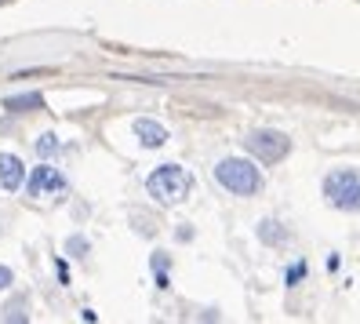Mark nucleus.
Returning a JSON list of instances; mask_svg holds the SVG:
<instances>
[{"mask_svg": "<svg viewBox=\"0 0 360 324\" xmlns=\"http://www.w3.org/2000/svg\"><path fill=\"white\" fill-rule=\"evenodd\" d=\"M215 179L229 189V193H237V197H255V193L262 189V175H259V168L244 161V157H226L215 164Z\"/></svg>", "mask_w": 360, "mask_h": 324, "instance_id": "2", "label": "nucleus"}, {"mask_svg": "<svg viewBox=\"0 0 360 324\" xmlns=\"http://www.w3.org/2000/svg\"><path fill=\"white\" fill-rule=\"evenodd\" d=\"M302 277H306V263H291V266H288V277H284V280H288V288H295V285H299Z\"/></svg>", "mask_w": 360, "mask_h": 324, "instance_id": "10", "label": "nucleus"}, {"mask_svg": "<svg viewBox=\"0 0 360 324\" xmlns=\"http://www.w3.org/2000/svg\"><path fill=\"white\" fill-rule=\"evenodd\" d=\"M324 201L338 211H360V171L338 168L324 175Z\"/></svg>", "mask_w": 360, "mask_h": 324, "instance_id": "3", "label": "nucleus"}, {"mask_svg": "<svg viewBox=\"0 0 360 324\" xmlns=\"http://www.w3.org/2000/svg\"><path fill=\"white\" fill-rule=\"evenodd\" d=\"M146 189H150V197L157 204H182L189 193H193V175H189L186 168L179 164H160L150 179H146Z\"/></svg>", "mask_w": 360, "mask_h": 324, "instance_id": "1", "label": "nucleus"}, {"mask_svg": "<svg viewBox=\"0 0 360 324\" xmlns=\"http://www.w3.org/2000/svg\"><path fill=\"white\" fill-rule=\"evenodd\" d=\"M26 189H30V197H37V201L62 197V193H66V179H62V171H58V168L40 164V168H33V171H30Z\"/></svg>", "mask_w": 360, "mask_h": 324, "instance_id": "5", "label": "nucleus"}, {"mask_svg": "<svg viewBox=\"0 0 360 324\" xmlns=\"http://www.w3.org/2000/svg\"><path fill=\"white\" fill-rule=\"evenodd\" d=\"M22 310H26V299H18V302H11V306H8L4 313H8V320H26V313H22Z\"/></svg>", "mask_w": 360, "mask_h": 324, "instance_id": "11", "label": "nucleus"}, {"mask_svg": "<svg viewBox=\"0 0 360 324\" xmlns=\"http://www.w3.org/2000/svg\"><path fill=\"white\" fill-rule=\"evenodd\" d=\"M70 251L84 255V251H88V241H84V237H73V241H70Z\"/></svg>", "mask_w": 360, "mask_h": 324, "instance_id": "13", "label": "nucleus"}, {"mask_svg": "<svg viewBox=\"0 0 360 324\" xmlns=\"http://www.w3.org/2000/svg\"><path fill=\"white\" fill-rule=\"evenodd\" d=\"M277 226H281V223H273V219L259 223V241H262V244H284V241H288V233L277 230Z\"/></svg>", "mask_w": 360, "mask_h": 324, "instance_id": "9", "label": "nucleus"}, {"mask_svg": "<svg viewBox=\"0 0 360 324\" xmlns=\"http://www.w3.org/2000/svg\"><path fill=\"white\" fill-rule=\"evenodd\" d=\"M22 179H26L22 161H18L15 154L0 157V186H4V189H18V186H22Z\"/></svg>", "mask_w": 360, "mask_h": 324, "instance_id": "7", "label": "nucleus"}, {"mask_svg": "<svg viewBox=\"0 0 360 324\" xmlns=\"http://www.w3.org/2000/svg\"><path fill=\"white\" fill-rule=\"evenodd\" d=\"M37 149H40V154H51V149H58V139L55 135H40L37 139Z\"/></svg>", "mask_w": 360, "mask_h": 324, "instance_id": "12", "label": "nucleus"}, {"mask_svg": "<svg viewBox=\"0 0 360 324\" xmlns=\"http://www.w3.org/2000/svg\"><path fill=\"white\" fill-rule=\"evenodd\" d=\"M131 132H135V139H139L146 149H157V146L167 142V127L157 124V120H150V117H139V120L131 124Z\"/></svg>", "mask_w": 360, "mask_h": 324, "instance_id": "6", "label": "nucleus"}, {"mask_svg": "<svg viewBox=\"0 0 360 324\" xmlns=\"http://www.w3.org/2000/svg\"><path fill=\"white\" fill-rule=\"evenodd\" d=\"M248 149L255 154L262 164H281L288 154H291V142L288 135L281 132H255V135H248Z\"/></svg>", "mask_w": 360, "mask_h": 324, "instance_id": "4", "label": "nucleus"}, {"mask_svg": "<svg viewBox=\"0 0 360 324\" xmlns=\"http://www.w3.org/2000/svg\"><path fill=\"white\" fill-rule=\"evenodd\" d=\"M11 280H15V277H11V270H8V266H0V292L11 288Z\"/></svg>", "mask_w": 360, "mask_h": 324, "instance_id": "14", "label": "nucleus"}, {"mask_svg": "<svg viewBox=\"0 0 360 324\" xmlns=\"http://www.w3.org/2000/svg\"><path fill=\"white\" fill-rule=\"evenodd\" d=\"M40 106H44V95H15V99L4 102V110L22 113V110H40Z\"/></svg>", "mask_w": 360, "mask_h": 324, "instance_id": "8", "label": "nucleus"}]
</instances>
